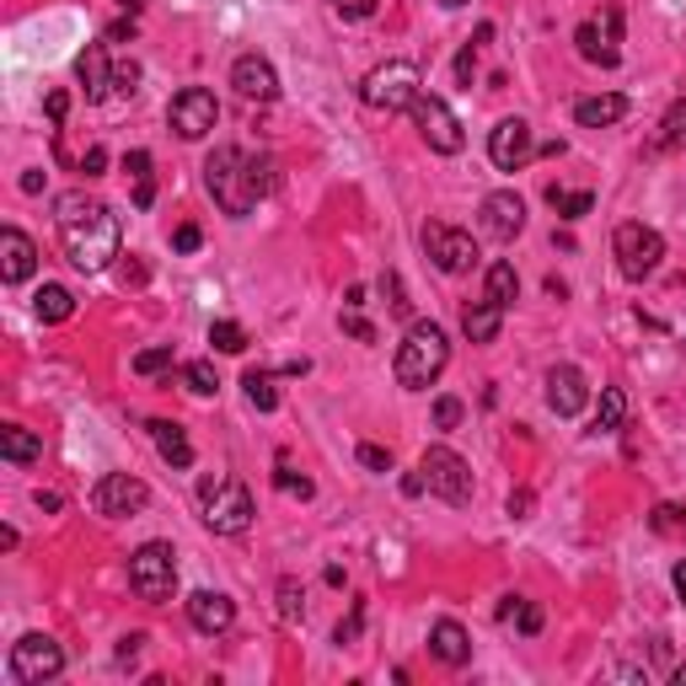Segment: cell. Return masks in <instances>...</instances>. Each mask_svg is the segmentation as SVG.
<instances>
[{"mask_svg": "<svg viewBox=\"0 0 686 686\" xmlns=\"http://www.w3.org/2000/svg\"><path fill=\"white\" fill-rule=\"evenodd\" d=\"M445 365H450V338H445V327H440V322H413L408 338L397 344L392 375H397V386L424 392V386H435L440 375H445Z\"/></svg>", "mask_w": 686, "mask_h": 686, "instance_id": "obj_3", "label": "cell"}, {"mask_svg": "<svg viewBox=\"0 0 686 686\" xmlns=\"http://www.w3.org/2000/svg\"><path fill=\"white\" fill-rule=\"evenodd\" d=\"M500 327H504V306H494L489 296L461 306V333H467L472 344H494V338H500Z\"/></svg>", "mask_w": 686, "mask_h": 686, "instance_id": "obj_24", "label": "cell"}, {"mask_svg": "<svg viewBox=\"0 0 686 686\" xmlns=\"http://www.w3.org/2000/svg\"><path fill=\"white\" fill-rule=\"evenodd\" d=\"M33 312L44 316V322H70V316H75V296H70L64 285H44V290L33 296Z\"/></svg>", "mask_w": 686, "mask_h": 686, "instance_id": "obj_31", "label": "cell"}, {"mask_svg": "<svg viewBox=\"0 0 686 686\" xmlns=\"http://www.w3.org/2000/svg\"><path fill=\"white\" fill-rule=\"evenodd\" d=\"M274 489H279V494H290V500H312V494H316V483L306 478V472H296L290 461H279V467H274Z\"/></svg>", "mask_w": 686, "mask_h": 686, "instance_id": "obj_36", "label": "cell"}, {"mask_svg": "<svg viewBox=\"0 0 686 686\" xmlns=\"http://www.w3.org/2000/svg\"><path fill=\"white\" fill-rule=\"evenodd\" d=\"M612 252H617L623 279H649L665 263V237L654 226H643V220H623L617 237H612Z\"/></svg>", "mask_w": 686, "mask_h": 686, "instance_id": "obj_8", "label": "cell"}, {"mask_svg": "<svg viewBox=\"0 0 686 686\" xmlns=\"http://www.w3.org/2000/svg\"><path fill=\"white\" fill-rule=\"evenodd\" d=\"M649 531H654V537H671V542L686 537V509L682 504H654V509H649Z\"/></svg>", "mask_w": 686, "mask_h": 686, "instance_id": "obj_34", "label": "cell"}, {"mask_svg": "<svg viewBox=\"0 0 686 686\" xmlns=\"http://www.w3.org/2000/svg\"><path fill=\"white\" fill-rule=\"evenodd\" d=\"M124 38H134V16H129V22H113V27H108V44H124Z\"/></svg>", "mask_w": 686, "mask_h": 686, "instance_id": "obj_54", "label": "cell"}, {"mask_svg": "<svg viewBox=\"0 0 686 686\" xmlns=\"http://www.w3.org/2000/svg\"><path fill=\"white\" fill-rule=\"evenodd\" d=\"M145 504H151V489H145L134 472H108V478L92 489V509H97V515H113V520H119V515H140Z\"/></svg>", "mask_w": 686, "mask_h": 686, "instance_id": "obj_14", "label": "cell"}, {"mask_svg": "<svg viewBox=\"0 0 686 686\" xmlns=\"http://www.w3.org/2000/svg\"><path fill=\"white\" fill-rule=\"evenodd\" d=\"M129 590H134L140 601H151V606L172 601V595H178V553H172L167 542L134 547V553H129Z\"/></svg>", "mask_w": 686, "mask_h": 686, "instance_id": "obj_6", "label": "cell"}, {"mask_svg": "<svg viewBox=\"0 0 686 686\" xmlns=\"http://www.w3.org/2000/svg\"><path fill=\"white\" fill-rule=\"evenodd\" d=\"M344 333H354L360 344H375V327L360 316V306H344Z\"/></svg>", "mask_w": 686, "mask_h": 686, "instance_id": "obj_44", "label": "cell"}, {"mask_svg": "<svg viewBox=\"0 0 686 686\" xmlns=\"http://www.w3.org/2000/svg\"><path fill=\"white\" fill-rule=\"evenodd\" d=\"M242 386H248V402L257 413H274L279 408V386H274V375L268 371H248L242 375Z\"/></svg>", "mask_w": 686, "mask_h": 686, "instance_id": "obj_32", "label": "cell"}, {"mask_svg": "<svg viewBox=\"0 0 686 686\" xmlns=\"http://www.w3.org/2000/svg\"><path fill=\"white\" fill-rule=\"evenodd\" d=\"M231 86L248 103H274L279 97V75H274V64L263 60V55H242V60L231 64Z\"/></svg>", "mask_w": 686, "mask_h": 686, "instance_id": "obj_20", "label": "cell"}, {"mask_svg": "<svg viewBox=\"0 0 686 686\" xmlns=\"http://www.w3.org/2000/svg\"><path fill=\"white\" fill-rule=\"evenodd\" d=\"M574 44H579V60L601 64V70H617L623 64V11L617 5H606V16L601 22H579L574 27Z\"/></svg>", "mask_w": 686, "mask_h": 686, "instance_id": "obj_10", "label": "cell"}, {"mask_svg": "<svg viewBox=\"0 0 686 686\" xmlns=\"http://www.w3.org/2000/svg\"><path fill=\"white\" fill-rule=\"evenodd\" d=\"M140 643H145V638H140V633H129V638H124V649H119V665H129V660L140 654Z\"/></svg>", "mask_w": 686, "mask_h": 686, "instance_id": "obj_55", "label": "cell"}, {"mask_svg": "<svg viewBox=\"0 0 686 686\" xmlns=\"http://www.w3.org/2000/svg\"><path fill=\"white\" fill-rule=\"evenodd\" d=\"M419 92H424V75H419L413 60H386L360 81V103L375 108V113H408Z\"/></svg>", "mask_w": 686, "mask_h": 686, "instance_id": "obj_5", "label": "cell"}, {"mask_svg": "<svg viewBox=\"0 0 686 686\" xmlns=\"http://www.w3.org/2000/svg\"><path fill=\"white\" fill-rule=\"evenodd\" d=\"M64 671V649L49 633H22L11 643V660H5V676L16 686H44Z\"/></svg>", "mask_w": 686, "mask_h": 686, "instance_id": "obj_7", "label": "cell"}, {"mask_svg": "<svg viewBox=\"0 0 686 686\" xmlns=\"http://www.w3.org/2000/svg\"><path fill=\"white\" fill-rule=\"evenodd\" d=\"M531 509H537V494H531V489H515V494H509V515H515V520H531Z\"/></svg>", "mask_w": 686, "mask_h": 686, "instance_id": "obj_47", "label": "cell"}, {"mask_svg": "<svg viewBox=\"0 0 686 686\" xmlns=\"http://www.w3.org/2000/svg\"><path fill=\"white\" fill-rule=\"evenodd\" d=\"M151 440H156V450H161V461L167 467H193V445H188L183 424H172V419H151Z\"/></svg>", "mask_w": 686, "mask_h": 686, "instance_id": "obj_25", "label": "cell"}, {"mask_svg": "<svg viewBox=\"0 0 686 686\" xmlns=\"http://www.w3.org/2000/svg\"><path fill=\"white\" fill-rule=\"evenodd\" d=\"M167 124L178 129V140H204L209 129L220 124V103L209 86H183L167 108Z\"/></svg>", "mask_w": 686, "mask_h": 686, "instance_id": "obj_11", "label": "cell"}, {"mask_svg": "<svg viewBox=\"0 0 686 686\" xmlns=\"http://www.w3.org/2000/svg\"><path fill=\"white\" fill-rule=\"evenodd\" d=\"M75 81L86 92V103H103L113 92V64H108V49L103 44H86V55L75 60Z\"/></svg>", "mask_w": 686, "mask_h": 686, "instance_id": "obj_22", "label": "cell"}, {"mask_svg": "<svg viewBox=\"0 0 686 686\" xmlns=\"http://www.w3.org/2000/svg\"><path fill=\"white\" fill-rule=\"evenodd\" d=\"M686 145V97H676L671 108H665V119H660V134L649 140V156H671V151H682Z\"/></svg>", "mask_w": 686, "mask_h": 686, "instance_id": "obj_27", "label": "cell"}, {"mask_svg": "<svg viewBox=\"0 0 686 686\" xmlns=\"http://www.w3.org/2000/svg\"><path fill=\"white\" fill-rule=\"evenodd\" d=\"M360 467H371V472H392V450L365 440V445H360Z\"/></svg>", "mask_w": 686, "mask_h": 686, "instance_id": "obj_43", "label": "cell"}, {"mask_svg": "<svg viewBox=\"0 0 686 686\" xmlns=\"http://www.w3.org/2000/svg\"><path fill=\"white\" fill-rule=\"evenodd\" d=\"M430 654H435L440 665L461 671V665L472 660V638H467V627L456 623V617H440V623L430 627Z\"/></svg>", "mask_w": 686, "mask_h": 686, "instance_id": "obj_21", "label": "cell"}, {"mask_svg": "<svg viewBox=\"0 0 686 686\" xmlns=\"http://www.w3.org/2000/svg\"><path fill=\"white\" fill-rule=\"evenodd\" d=\"M671 682H676V686H686V665H676V671H671Z\"/></svg>", "mask_w": 686, "mask_h": 686, "instance_id": "obj_59", "label": "cell"}, {"mask_svg": "<svg viewBox=\"0 0 686 686\" xmlns=\"http://www.w3.org/2000/svg\"><path fill=\"white\" fill-rule=\"evenodd\" d=\"M627 424V392L623 386H601V402H595V435H617Z\"/></svg>", "mask_w": 686, "mask_h": 686, "instance_id": "obj_28", "label": "cell"}, {"mask_svg": "<svg viewBox=\"0 0 686 686\" xmlns=\"http://www.w3.org/2000/svg\"><path fill=\"white\" fill-rule=\"evenodd\" d=\"M671 585H676V595H682V606H686V558H676V568H671Z\"/></svg>", "mask_w": 686, "mask_h": 686, "instance_id": "obj_56", "label": "cell"}, {"mask_svg": "<svg viewBox=\"0 0 686 686\" xmlns=\"http://www.w3.org/2000/svg\"><path fill=\"white\" fill-rule=\"evenodd\" d=\"M419 242H424V252H430V263H435L440 274H467V268L478 263V242H472V231H456V226L430 220V226L419 231Z\"/></svg>", "mask_w": 686, "mask_h": 686, "instance_id": "obj_13", "label": "cell"}, {"mask_svg": "<svg viewBox=\"0 0 686 686\" xmlns=\"http://www.w3.org/2000/svg\"><path fill=\"white\" fill-rule=\"evenodd\" d=\"M344 306H365V285H349V290H344Z\"/></svg>", "mask_w": 686, "mask_h": 686, "instance_id": "obj_57", "label": "cell"}, {"mask_svg": "<svg viewBox=\"0 0 686 686\" xmlns=\"http://www.w3.org/2000/svg\"><path fill=\"white\" fill-rule=\"evenodd\" d=\"M424 489H430V483H424V472H408V478H402V494H408V500H419Z\"/></svg>", "mask_w": 686, "mask_h": 686, "instance_id": "obj_53", "label": "cell"}, {"mask_svg": "<svg viewBox=\"0 0 686 686\" xmlns=\"http://www.w3.org/2000/svg\"><path fill=\"white\" fill-rule=\"evenodd\" d=\"M167 365H172V349H167V344H161V349H140V354H134V371H140V375H161Z\"/></svg>", "mask_w": 686, "mask_h": 686, "instance_id": "obj_40", "label": "cell"}, {"mask_svg": "<svg viewBox=\"0 0 686 686\" xmlns=\"http://www.w3.org/2000/svg\"><path fill=\"white\" fill-rule=\"evenodd\" d=\"M542 623H547V617H542V606H537V601H520V606H515V627H520L526 638H537Z\"/></svg>", "mask_w": 686, "mask_h": 686, "instance_id": "obj_41", "label": "cell"}, {"mask_svg": "<svg viewBox=\"0 0 686 686\" xmlns=\"http://www.w3.org/2000/svg\"><path fill=\"white\" fill-rule=\"evenodd\" d=\"M472 75H478V44H467V49L456 55V81L472 86Z\"/></svg>", "mask_w": 686, "mask_h": 686, "instance_id": "obj_45", "label": "cell"}, {"mask_svg": "<svg viewBox=\"0 0 686 686\" xmlns=\"http://www.w3.org/2000/svg\"><path fill=\"white\" fill-rule=\"evenodd\" d=\"M198 242H204V231H198V226H178V231H172V248H178V252H198Z\"/></svg>", "mask_w": 686, "mask_h": 686, "instance_id": "obj_48", "label": "cell"}, {"mask_svg": "<svg viewBox=\"0 0 686 686\" xmlns=\"http://www.w3.org/2000/svg\"><path fill=\"white\" fill-rule=\"evenodd\" d=\"M360 627H365V601H354L349 623H338V643H354V638H360Z\"/></svg>", "mask_w": 686, "mask_h": 686, "instance_id": "obj_46", "label": "cell"}, {"mask_svg": "<svg viewBox=\"0 0 686 686\" xmlns=\"http://www.w3.org/2000/svg\"><path fill=\"white\" fill-rule=\"evenodd\" d=\"M198 509H204V526L215 537H242L252 526V515H257L252 489L231 472H204L198 478Z\"/></svg>", "mask_w": 686, "mask_h": 686, "instance_id": "obj_4", "label": "cell"}, {"mask_svg": "<svg viewBox=\"0 0 686 686\" xmlns=\"http://www.w3.org/2000/svg\"><path fill=\"white\" fill-rule=\"evenodd\" d=\"M483 285H489V290H483V296H489V301H494V306H504V312H509V306H515V296H520V274H515V263H489V279H483Z\"/></svg>", "mask_w": 686, "mask_h": 686, "instance_id": "obj_30", "label": "cell"}, {"mask_svg": "<svg viewBox=\"0 0 686 686\" xmlns=\"http://www.w3.org/2000/svg\"><path fill=\"white\" fill-rule=\"evenodd\" d=\"M440 5H445V11H461V5H467V0H440Z\"/></svg>", "mask_w": 686, "mask_h": 686, "instance_id": "obj_60", "label": "cell"}, {"mask_svg": "<svg viewBox=\"0 0 686 686\" xmlns=\"http://www.w3.org/2000/svg\"><path fill=\"white\" fill-rule=\"evenodd\" d=\"M204 188H209V198L220 204V215L248 220L252 209H257V198L274 188V172H268L263 156H248V151H237V145H215L209 161H204Z\"/></svg>", "mask_w": 686, "mask_h": 686, "instance_id": "obj_2", "label": "cell"}, {"mask_svg": "<svg viewBox=\"0 0 686 686\" xmlns=\"http://www.w3.org/2000/svg\"><path fill=\"white\" fill-rule=\"evenodd\" d=\"M103 167H108V151H103V145H92V151L81 156V172H86V178H103Z\"/></svg>", "mask_w": 686, "mask_h": 686, "instance_id": "obj_49", "label": "cell"}, {"mask_svg": "<svg viewBox=\"0 0 686 686\" xmlns=\"http://www.w3.org/2000/svg\"><path fill=\"white\" fill-rule=\"evenodd\" d=\"M119 279H124V285H145L151 274H145V263H124V268H119Z\"/></svg>", "mask_w": 686, "mask_h": 686, "instance_id": "obj_52", "label": "cell"}, {"mask_svg": "<svg viewBox=\"0 0 686 686\" xmlns=\"http://www.w3.org/2000/svg\"><path fill=\"white\" fill-rule=\"evenodd\" d=\"M413 124H419V134L430 140V151H440V156H456L461 145H467V134H461V119L440 103V97H430V92H419L413 97Z\"/></svg>", "mask_w": 686, "mask_h": 686, "instance_id": "obj_12", "label": "cell"}, {"mask_svg": "<svg viewBox=\"0 0 686 686\" xmlns=\"http://www.w3.org/2000/svg\"><path fill=\"white\" fill-rule=\"evenodd\" d=\"M419 472H424V483H430L435 500H445V504L472 500V467H467L450 445H430V450L419 456Z\"/></svg>", "mask_w": 686, "mask_h": 686, "instance_id": "obj_9", "label": "cell"}, {"mask_svg": "<svg viewBox=\"0 0 686 686\" xmlns=\"http://www.w3.org/2000/svg\"><path fill=\"white\" fill-rule=\"evenodd\" d=\"M381 296H386V306H392V312H397V316H408V312H413V301L402 296V279H397L392 268L381 274Z\"/></svg>", "mask_w": 686, "mask_h": 686, "instance_id": "obj_39", "label": "cell"}, {"mask_svg": "<svg viewBox=\"0 0 686 686\" xmlns=\"http://www.w3.org/2000/svg\"><path fill=\"white\" fill-rule=\"evenodd\" d=\"M134 81H140V64H113V92H134Z\"/></svg>", "mask_w": 686, "mask_h": 686, "instance_id": "obj_50", "label": "cell"}, {"mask_svg": "<svg viewBox=\"0 0 686 686\" xmlns=\"http://www.w3.org/2000/svg\"><path fill=\"white\" fill-rule=\"evenodd\" d=\"M0 456L11 467H27V461L44 456V440L33 435V430H22V424H0Z\"/></svg>", "mask_w": 686, "mask_h": 686, "instance_id": "obj_26", "label": "cell"}, {"mask_svg": "<svg viewBox=\"0 0 686 686\" xmlns=\"http://www.w3.org/2000/svg\"><path fill=\"white\" fill-rule=\"evenodd\" d=\"M461 397H435V430H456L461 424Z\"/></svg>", "mask_w": 686, "mask_h": 686, "instance_id": "obj_42", "label": "cell"}, {"mask_svg": "<svg viewBox=\"0 0 686 686\" xmlns=\"http://www.w3.org/2000/svg\"><path fill=\"white\" fill-rule=\"evenodd\" d=\"M124 172L134 178V209H151L156 204V172H151V151H129Z\"/></svg>", "mask_w": 686, "mask_h": 686, "instance_id": "obj_29", "label": "cell"}, {"mask_svg": "<svg viewBox=\"0 0 686 686\" xmlns=\"http://www.w3.org/2000/svg\"><path fill=\"white\" fill-rule=\"evenodd\" d=\"M547 204L558 209L563 220H585L595 209V193H563V188H547Z\"/></svg>", "mask_w": 686, "mask_h": 686, "instance_id": "obj_35", "label": "cell"}, {"mask_svg": "<svg viewBox=\"0 0 686 686\" xmlns=\"http://www.w3.org/2000/svg\"><path fill=\"white\" fill-rule=\"evenodd\" d=\"M22 193H44V172H27V178H22Z\"/></svg>", "mask_w": 686, "mask_h": 686, "instance_id": "obj_58", "label": "cell"}, {"mask_svg": "<svg viewBox=\"0 0 686 686\" xmlns=\"http://www.w3.org/2000/svg\"><path fill=\"white\" fill-rule=\"evenodd\" d=\"M188 606V623L198 627V633H231V623H237V601L226 595V590H193L183 601Z\"/></svg>", "mask_w": 686, "mask_h": 686, "instance_id": "obj_18", "label": "cell"}, {"mask_svg": "<svg viewBox=\"0 0 686 686\" xmlns=\"http://www.w3.org/2000/svg\"><path fill=\"white\" fill-rule=\"evenodd\" d=\"M617 119H627L623 92H601V97H579L574 103V124L579 129H606V124H617Z\"/></svg>", "mask_w": 686, "mask_h": 686, "instance_id": "obj_23", "label": "cell"}, {"mask_svg": "<svg viewBox=\"0 0 686 686\" xmlns=\"http://www.w3.org/2000/svg\"><path fill=\"white\" fill-rule=\"evenodd\" d=\"M183 381H188V392H193V397H215V392H220V375H215L209 360H188Z\"/></svg>", "mask_w": 686, "mask_h": 686, "instance_id": "obj_37", "label": "cell"}, {"mask_svg": "<svg viewBox=\"0 0 686 686\" xmlns=\"http://www.w3.org/2000/svg\"><path fill=\"white\" fill-rule=\"evenodd\" d=\"M483 231H489L494 242H515V237L526 231V198H520L515 188H500V193L483 198Z\"/></svg>", "mask_w": 686, "mask_h": 686, "instance_id": "obj_16", "label": "cell"}, {"mask_svg": "<svg viewBox=\"0 0 686 686\" xmlns=\"http://www.w3.org/2000/svg\"><path fill=\"white\" fill-rule=\"evenodd\" d=\"M531 156H537L531 124H526V119H500L494 134H489V161H494L500 172H520Z\"/></svg>", "mask_w": 686, "mask_h": 686, "instance_id": "obj_15", "label": "cell"}, {"mask_svg": "<svg viewBox=\"0 0 686 686\" xmlns=\"http://www.w3.org/2000/svg\"><path fill=\"white\" fill-rule=\"evenodd\" d=\"M33 268H38V248H33V237L16 231V226H5V231H0V279H5V285H27Z\"/></svg>", "mask_w": 686, "mask_h": 686, "instance_id": "obj_19", "label": "cell"}, {"mask_svg": "<svg viewBox=\"0 0 686 686\" xmlns=\"http://www.w3.org/2000/svg\"><path fill=\"white\" fill-rule=\"evenodd\" d=\"M274 595H279V623H301V617H306V590H301V579L285 574Z\"/></svg>", "mask_w": 686, "mask_h": 686, "instance_id": "obj_33", "label": "cell"}, {"mask_svg": "<svg viewBox=\"0 0 686 686\" xmlns=\"http://www.w3.org/2000/svg\"><path fill=\"white\" fill-rule=\"evenodd\" d=\"M585 402H590V381L579 365H553L547 371V408L558 413V419H574V413H585Z\"/></svg>", "mask_w": 686, "mask_h": 686, "instance_id": "obj_17", "label": "cell"}, {"mask_svg": "<svg viewBox=\"0 0 686 686\" xmlns=\"http://www.w3.org/2000/svg\"><path fill=\"white\" fill-rule=\"evenodd\" d=\"M55 226H60V248L81 274H103L119 257V215L86 193H64L55 204Z\"/></svg>", "mask_w": 686, "mask_h": 686, "instance_id": "obj_1", "label": "cell"}, {"mask_svg": "<svg viewBox=\"0 0 686 686\" xmlns=\"http://www.w3.org/2000/svg\"><path fill=\"white\" fill-rule=\"evenodd\" d=\"M64 113H70V97H64V92H49V119L64 124Z\"/></svg>", "mask_w": 686, "mask_h": 686, "instance_id": "obj_51", "label": "cell"}, {"mask_svg": "<svg viewBox=\"0 0 686 686\" xmlns=\"http://www.w3.org/2000/svg\"><path fill=\"white\" fill-rule=\"evenodd\" d=\"M209 344H215L220 354H242V349H248V327H242V322H215V327H209Z\"/></svg>", "mask_w": 686, "mask_h": 686, "instance_id": "obj_38", "label": "cell"}]
</instances>
